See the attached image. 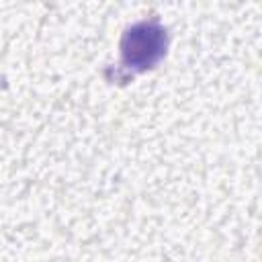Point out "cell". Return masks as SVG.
<instances>
[{
  "label": "cell",
  "instance_id": "1",
  "mask_svg": "<svg viewBox=\"0 0 262 262\" xmlns=\"http://www.w3.org/2000/svg\"><path fill=\"white\" fill-rule=\"evenodd\" d=\"M166 29L158 20H141L131 25L121 39L123 66L133 72L154 68L166 53Z\"/></svg>",
  "mask_w": 262,
  "mask_h": 262
}]
</instances>
